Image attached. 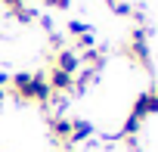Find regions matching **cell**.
Masks as SVG:
<instances>
[{
  "instance_id": "1",
  "label": "cell",
  "mask_w": 158,
  "mask_h": 152,
  "mask_svg": "<svg viewBox=\"0 0 158 152\" xmlns=\"http://www.w3.org/2000/svg\"><path fill=\"white\" fill-rule=\"evenodd\" d=\"M127 56H130L136 65H143V68H149V65H152V59H149V44H146V31H143V28H136V31L130 34Z\"/></svg>"
},
{
  "instance_id": "2",
  "label": "cell",
  "mask_w": 158,
  "mask_h": 152,
  "mask_svg": "<svg viewBox=\"0 0 158 152\" xmlns=\"http://www.w3.org/2000/svg\"><path fill=\"white\" fill-rule=\"evenodd\" d=\"M155 112H158V93H155V90H146V93L136 96V103H133V109H130V118L146 121V118L155 115Z\"/></svg>"
},
{
  "instance_id": "3",
  "label": "cell",
  "mask_w": 158,
  "mask_h": 152,
  "mask_svg": "<svg viewBox=\"0 0 158 152\" xmlns=\"http://www.w3.org/2000/svg\"><path fill=\"white\" fill-rule=\"evenodd\" d=\"M53 68H59V71H65V74H77V71H81V56H77V50H71V47L56 50Z\"/></svg>"
},
{
  "instance_id": "4",
  "label": "cell",
  "mask_w": 158,
  "mask_h": 152,
  "mask_svg": "<svg viewBox=\"0 0 158 152\" xmlns=\"http://www.w3.org/2000/svg\"><path fill=\"white\" fill-rule=\"evenodd\" d=\"M47 84H50L53 96H68V93H74V74H65V71H59V68H50Z\"/></svg>"
},
{
  "instance_id": "5",
  "label": "cell",
  "mask_w": 158,
  "mask_h": 152,
  "mask_svg": "<svg viewBox=\"0 0 158 152\" xmlns=\"http://www.w3.org/2000/svg\"><path fill=\"white\" fill-rule=\"evenodd\" d=\"M50 133L59 146H68V137H71V118L65 115H53L50 118Z\"/></svg>"
},
{
  "instance_id": "6",
  "label": "cell",
  "mask_w": 158,
  "mask_h": 152,
  "mask_svg": "<svg viewBox=\"0 0 158 152\" xmlns=\"http://www.w3.org/2000/svg\"><path fill=\"white\" fill-rule=\"evenodd\" d=\"M90 133H93V127H90L87 121H71V137H68V146H71V143H81V140H90Z\"/></svg>"
},
{
  "instance_id": "7",
  "label": "cell",
  "mask_w": 158,
  "mask_h": 152,
  "mask_svg": "<svg viewBox=\"0 0 158 152\" xmlns=\"http://www.w3.org/2000/svg\"><path fill=\"white\" fill-rule=\"evenodd\" d=\"M13 19H19V22H31V19H34V10L22 6V10H16V13H13Z\"/></svg>"
},
{
  "instance_id": "8",
  "label": "cell",
  "mask_w": 158,
  "mask_h": 152,
  "mask_svg": "<svg viewBox=\"0 0 158 152\" xmlns=\"http://www.w3.org/2000/svg\"><path fill=\"white\" fill-rule=\"evenodd\" d=\"M3 6H6L10 13H16V10H22V6H25V0H3Z\"/></svg>"
},
{
  "instance_id": "9",
  "label": "cell",
  "mask_w": 158,
  "mask_h": 152,
  "mask_svg": "<svg viewBox=\"0 0 158 152\" xmlns=\"http://www.w3.org/2000/svg\"><path fill=\"white\" fill-rule=\"evenodd\" d=\"M50 6H56V10H62V6H68V0H50Z\"/></svg>"
},
{
  "instance_id": "10",
  "label": "cell",
  "mask_w": 158,
  "mask_h": 152,
  "mask_svg": "<svg viewBox=\"0 0 158 152\" xmlns=\"http://www.w3.org/2000/svg\"><path fill=\"white\" fill-rule=\"evenodd\" d=\"M44 3H50V0H44Z\"/></svg>"
},
{
  "instance_id": "11",
  "label": "cell",
  "mask_w": 158,
  "mask_h": 152,
  "mask_svg": "<svg viewBox=\"0 0 158 152\" xmlns=\"http://www.w3.org/2000/svg\"><path fill=\"white\" fill-rule=\"evenodd\" d=\"M155 93H158V87H155Z\"/></svg>"
}]
</instances>
